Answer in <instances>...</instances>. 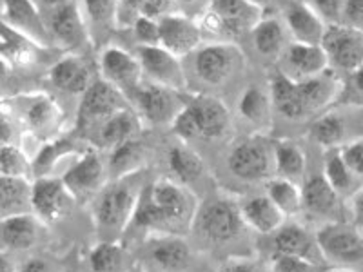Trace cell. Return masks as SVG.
I'll return each mask as SVG.
<instances>
[{"mask_svg":"<svg viewBox=\"0 0 363 272\" xmlns=\"http://www.w3.org/2000/svg\"><path fill=\"white\" fill-rule=\"evenodd\" d=\"M301 2H306L327 26L340 24L343 0H301Z\"/></svg>","mask_w":363,"mask_h":272,"instance_id":"7bdbcfd3","label":"cell"},{"mask_svg":"<svg viewBox=\"0 0 363 272\" xmlns=\"http://www.w3.org/2000/svg\"><path fill=\"white\" fill-rule=\"evenodd\" d=\"M57 115V109H55L53 103L50 100H37V102L31 106L28 116L29 122L35 125V128H45L53 122V116Z\"/></svg>","mask_w":363,"mask_h":272,"instance_id":"c3c4849f","label":"cell"},{"mask_svg":"<svg viewBox=\"0 0 363 272\" xmlns=\"http://www.w3.org/2000/svg\"><path fill=\"white\" fill-rule=\"evenodd\" d=\"M272 245L280 254H294L320 264L323 256L318 247L316 234L309 232L298 223H284L277 232H272Z\"/></svg>","mask_w":363,"mask_h":272,"instance_id":"7402d4cb","label":"cell"},{"mask_svg":"<svg viewBox=\"0 0 363 272\" xmlns=\"http://www.w3.org/2000/svg\"><path fill=\"white\" fill-rule=\"evenodd\" d=\"M6 17L22 35L31 37L38 44H45L50 38V29L45 28L31 0H4Z\"/></svg>","mask_w":363,"mask_h":272,"instance_id":"83f0119b","label":"cell"},{"mask_svg":"<svg viewBox=\"0 0 363 272\" xmlns=\"http://www.w3.org/2000/svg\"><path fill=\"white\" fill-rule=\"evenodd\" d=\"M136 58L140 62L142 74L149 80V84L167 87L173 91L187 89L186 69L180 64V58L165 51L160 45H147V47H136Z\"/></svg>","mask_w":363,"mask_h":272,"instance_id":"8fae6325","label":"cell"},{"mask_svg":"<svg viewBox=\"0 0 363 272\" xmlns=\"http://www.w3.org/2000/svg\"><path fill=\"white\" fill-rule=\"evenodd\" d=\"M336 106L363 109V67L347 73L342 79V93Z\"/></svg>","mask_w":363,"mask_h":272,"instance_id":"ab89813d","label":"cell"},{"mask_svg":"<svg viewBox=\"0 0 363 272\" xmlns=\"http://www.w3.org/2000/svg\"><path fill=\"white\" fill-rule=\"evenodd\" d=\"M50 79L57 89L69 95H84L87 87L95 82L91 66L84 60L82 55L69 53L58 60L50 73Z\"/></svg>","mask_w":363,"mask_h":272,"instance_id":"603a6c76","label":"cell"},{"mask_svg":"<svg viewBox=\"0 0 363 272\" xmlns=\"http://www.w3.org/2000/svg\"><path fill=\"white\" fill-rule=\"evenodd\" d=\"M38 225L37 220L29 215H15L4 220L0 227V238L8 247L24 251L37 242Z\"/></svg>","mask_w":363,"mask_h":272,"instance_id":"d6a6232c","label":"cell"},{"mask_svg":"<svg viewBox=\"0 0 363 272\" xmlns=\"http://www.w3.org/2000/svg\"><path fill=\"white\" fill-rule=\"evenodd\" d=\"M194 222L199 225L203 238H207L211 244L225 245L231 244L233 239L240 236L244 231V220L240 215V207L229 200H213L207 202L202 209L196 212Z\"/></svg>","mask_w":363,"mask_h":272,"instance_id":"ba28073f","label":"cell"},{"mask_svg":"<svg viewBox=\"0 0 363 272\" xmlns=\"http://www.w3.org/2000/svg\"><path fill=\"white\" fill-rule=\"evenodd\" d=\"M187 108L196 122L199 138L203 140H218L231 128V115L225 103L216 96L193 95L187 100Z\"/></svg>","mask_w":363,"mask_h":272,"instance_id":"2e32d148","label":"cell"},{"mask_svg":"<svg viewBox=\"0 0 363 272\" xmlns=\"http://www.w3.org/2000/svg\"><path fill=\"white\" fill-rule=\"evenodd\" d=\"M320 45L327 57L329 69L338 74L363 67V33L356 29L342 24L327 26Z\"/></svg>","mask_w":363,"mask_h":272,"instance_id":"52a82bcc","label":"cell"},{"mask_svg":"<svg viewBox=\"0 0 363 272\" xmlns=\"http://www.w3.org/2000/svg\"><path fill=\"white\" fill-rule=\"evenodd\" d=\"M22 272H57L53 265H50L45 260H31L26 264Z\"/></svg>","mask_w":363,"mask_h":272,"instance_id":"f5cc1de1","label":"cell"},{"mask_svg":"<svg viewBox=\"0 0 363 272\" xmlns=\"http://www.w3.org/2000/svg\"><path fill=\"white\" fill-rule=\"evenodd\" d=\"M227 165L236 178L244 181H267L274 174V147L260 136L240 142L227 158Z\"/></svg>","mask_w":363,"mask_h":272,"instance_id":"9c48e42d","label":"cell"},{"mask_svg":"<svg viewBox=\"0 0 363 272\" xmlns=\"http://www.w3.org/2000/svg\"><path fill=\"white\" fill-rule=\"evenodd\" d=\"M0 272H13V265L0 256Z\"/></svg>","mask_w":363,"mask_h":272,"instance_id":"9f6ffc18","label":"cell"},{"mask_svg":"<svg viewBox=\"0 0 363 272\" xmlns=\"http://www.w3.org/2000/svg\"><path fill=\"white\" fill-rule=\"evenodd\" d=\"M202 31L196 18L184 13H169L158 21V45L178 58L193 55L202 44Z\"/></svg>","mask_w":363,"mask_h":272,"instance_id":"7c38bea8","label":"cell"},{"mask_svg":"<svg viewBox=\"0 0 363 272\" xmlns=\"http://www.w3.org/2000/svg\"><path fill=\"white\" fill-rule=\"evenodd\" d=\"M104 174H106V169H104L99 151L87 149L82 158L64 174L62 181L71 196L79 198V196H91L93 193H99Z\"/></svg>","mask_w":363,"mask_h":272,"instance_id":"ffe728a7","label":"cell"},{"mask_svg":"<svg viewBox=\"0 0 363 272\" xmlns=\"http://www.w3.org/2000/svg\"><path fill=\"white\" fill-rule=\"evenodd\" d=\"M0 33H2L0 35V37H2V44H0V47L6 51L8 58H11V60H22V62H24L29 51L26 50L22 35L6 31L2 26H0Z\"/></svg>","mask_w":363,"mask_h":272,"instance_id":"7dc6e473","label":"cell"},{"mask_svg":"<svg viewBox=\"0 0 363 272\" xmlns=\"http://www.w3.org/2000/svg\"><path fill=\"white\" fill-rule=\"evenodd\" d=\"M340 24L363 33V0H343Z\"/></svg>","mask_w":363,"mask_h":272,"instance_id":"bcb514c9","label":"cell"},{"mask_svg":"<svg viewBox=\"0 0 363 272\" xmlns=\"http://www.w3.org/2000/svg\"><path fill=\"white\" fill-rule=\"evenodd\" d=\"M323 261L336 268L363 272V232L351 223H323L316 232Z\"/></svg>","mask_w":363,"mask_h":272,"instance_id":"277c9868","label":"cell"},{"mask_svg":"<svg viewBox=\"0 0 363 272\" xmlns=\"http://www.w3.org/2000/svg\"><path fill=\"white\" fill-rule=\"evenodd\" d=\"M340 154H342L347 167H349L356 176L363 180V138L342 145V147H340Z\"/></svg>","mask_w":363,"mask_h":272,"instance_id":"f6af8a7d","label":"cell"},{"mask_svg":"<svg viewBox=\"0 0 363 272\" xmlns=\"http://www.w3.org/2000/svg\"><path fill=\"white\" fill-rule=\"evenodd\" d=\"M142 160H144V147H142L140 142L133 138V140L124 142L122 145L113 149L109 165H111L113 174L118 180V178H125L129 173L138 169Z\"/></svg>","mask_w":363,"mask_h":272,"instance_id":"74e56055","label":"cell"},{"mask_svg":"<svg viewBox=\"0 0 363 272\" xmlns=\"http://www.w3.org/2000/svg\"><path fill=\"white\" fill-rule=\"evenodd\" d=\"M131 29L138 47L158 45V21H153V18H147V17H140L135 24H133Z\"/></svg>","mask_w":363,"mask_h":272,"instance_id":"ee69618b","label":"cell"},{"mask_svg":"<svg viewBox=\"0 0 363 272\" xmlns=\"http://www.w3.org/2000/svg\"><path fill=\"white\" fill-rule=\"evenodd\" d=\"M267 196L284 212L285 218H293L303 210L300 183H294V181L280 176H272L267 180Z\"/></svg>","mask_w":363,"mask_h":272,"instance_id":"e575fe53","label":"cell"},{"mask_svg":"<svg viewBox=\"0 0 363 272\" xmlns=\"http://www.w3.org/2000/svg\"><path fill=\"white\" fill-rule=\"evenodd\" d=\"M347 207H349V220L351 225L363 232V186L352 194L351 198H347Z\"/></svg>","mask_w":363,"mask_h":272,"instance_id":"816d5d0a","label":"cell"},{"mask_svg":"<svg viewBox=\"0 0 363 272\" xmlns=\"http://www.w3.org/2000/svg\"><path fill=\"white\" fill-rule=\"evenodd\" d=\"M323 176L330 187L338 193L340 198H351L352 194L363 186L362 178L356 176L343 162L340 149H329L323 162Z\"/></svg>","mask_w":363,"mask_h":272,"instance_id":"1f68e13d","label":"cell"},{"mask_svg":"<svg viewBox=\"0 0 363 272\" xmlns=\"http://www.w3.org/2000/svg\"><path fill=\"white\" fill-rule=\"evenodd\" d=\"M285 35H287V29L278 18L264 17L251 31L256 53L264 58L278 60L284 53L285 45H287L285 44Z\"/></svg>","mask_w":363,"mask_h":272,"instance_id":"f546056e","label":"cell"},{"mask_svg":"<svg viewBox=\"0 0 363 272\" xmlns=\"http://www.w3.org/2000/svg\"><path fill=\"white\" fill-rule=\"evenodd\" d=\"M301 202H303V210H307L313 218L323 220V223L342 222V220H338L342 198L330 187L323 174H314V176L303 180V183H301Z\"/></svg>","mask_w":363,"mask_h":272,"instance_id":"ac0fdd59","label":"cell"},{"mask_svg":"<svg viewBox=\"0 0 363 272\" xmlns=\"http://www.w3.org/2000/svg\"><path fill=\"white\" fill-rule=\"evenodd\" d=\"M284 26L293 42L320 45L327 24L301 0H287L281 8Z\"/></svg>","mask_w":363,"mask_h":272,"instance_id":"d6986e66","label":"cell"},{"mask_svg":"<svg viewBox=\"0 0 363 272\" xmlns=\"http://www.w3.org/2000/svg\"><path fill=\"white\" fill-rule=\"evenodd\" d=\"M125 108H129L128 98L111 84L99 79L82 95L79 124L82 128H99L104 120H108L109 116Z\"/></svg>","mask_w":363,"mask_h":272,"instance_id":"4fadbf2b","label":"cell"},{"mask_svg":"<svg viewBox=\"0 0 363 272\" xmlns=\"http://www.w3.org/2000/svg\"><path fill=\"white\" fill-rule=\"evenodd\" d=\"M138 118L145 124L164 125L173 124L186 102L182 100L180 91L167 89L157 84H142L128 98Z\"/></svg>","mask_w":363,"mask_h":272,"instance_id":"5b68a950","label":"cell"},{"mask_svg":"<svg viewBox=\"0 0 363 272\" xmlns=\"http://www.w3.org/2000/svg\"><path fill=\"white\" fill-rule=\"evenodd\" d=\"M31 205V187L24 178L0 176V215H22L24 207ZM8 216V218H9Z\"/></svg>","mask_w":363,"mask_h":272,"instance_id":"d590c367","label":"cell"},{"mask_svg":"<svg viewBox=\"0 0 363 272\" xmlns=\"http://www.w3.org/2000/svg\"><path fill=\"white\" fill-rule=\"evenodd\" d=\"M325 272H356V271H349V268H336V267H333V268H329V271H325Z\"/></svg>","mask_w":363,"mask_h":272,"instance_id":"680465c9","label":"cell"},{"mask_svg":"<svg viewBox=\"0 0 363 272\" xmlns=\"http://www.w3.org/2000/svg\"><path fill=\"white\" fill-rule=\"evenodd\" d=\"M169 167L182 183H189L202 176L203 162L186 145H177L169 151Z\"/></svg>","mask_w":363,"mask_h":272,"instance_id":"8d00e7d4","label":"cell"},{"mask_svg":"<svg viewBox=\"0 0 363 272\" xmlns=\"http://www.w3.org/2000/svg\"><path fill=\"white\" fill-rule=\"evenodd\" d=\"M138 131H140V118L135 109L125 108L109 116L108 120H104L96 128V144L99 147L113 151L124 142L133 140Z\"/></svg>","mask_w":363,"mask_h":272,"instance_id":"d4e9b609","label":"cell"},{"mask_svg":"<svg viewBox=\"0 0 363 272\" xmlns=\"http://www.w3.org/2000/svg\"><path fill=\"white\" fill-rule=\"evenodd\" d=\"M247 2H251V4L258 6V8L262 9H264L267 4H271V0H247Z\"/></svg>","mask_w":363,"mask_h":272,"instance_id":"6f0895ef","label":"cell"},{"mask_svg":"<svg viewBox=\"0 0 363 272\" xmlns=\"http://www.w3.org/2000/svg\"><path fill=\"white\" fill-rule=\"evenodd\" d=\"M100 79L111 84L125 98L142 86V67L136 55L122 50L118 45H106L99 57Z\"/></svg>","mask_w":363,"mask_h":272,"instance_id":"30bf717a","label":"cell"},{"mask_svg":"<svg viewBox=\"0 0 363 272\" xmlns=\"http://www.w3.org/2000/svg\"><path fill=\"white\" fill-rule=\"evenodd\" d=\"M145 261L158 272H182L189 267L191 249L178 234H157L144 247Z\"/></svg>","mask_w":363,"mask_h":272,"instance_id":"e0dca14e","label":"cell"},{"mask_svg":"<svg viewBox=\"0 0 363 272\" xmlns=\"http://www.w3.org/2000/svg\"><path fill=\"white\" fill-rule=\"evenodd\" d=\"M220 272H264V267L260 265V261L252 260V258H229L227 261H223Z\"/></svg>","mask_w":363,"mask_h":272,"instance_id":"f907efd6","label":"cell"},{"mask_svg":"<svg viewBox=\"0 0 363 272\" xmlns=\"http://www.w3.org/2000/svg\"><path fill=\"white\" fill-rule=\"evenodd\" d=\"M174 4L180 6H202V8L207 9V6L211 4V0H174Z\"/></svg>","mask_w":363,"mask_h":272,"instance_id":"db71d44e","label":"cell"},{"mask_svg":"<svg viewBox=\"0 0 363 272\" xmlns=\"http://www.w3.org/2000/svg\"><path fill=\"white\" fill-rule=\"evenodd\" d=\"M196 216L194 202L184 186L169 180L155 181L138 198L133 222L157 234H178Z\"/></svg>","mask_w":363,"mask_h":272,"instance_id":"6da1fadb","label":"cell"},{"mask_svg":"<svg viewBox=\"0 0 363 272\" xmlns=\"http://www.w3.org/2000/svg\"><path fill=\"white\" fill-rule=\"evenodd\" d=\"M138 198L140 194L133 189L125 178H118L100 191L95 200L93 220L99 231L106 236L104 242H116V236L125 231V227L135 218Z\"/></svg>","mask_w":363,"mask_h":272,"instance_id":"3957f363","label":"cell"},{"mask_svg":"<svg viewBox=\"0 0 363 272\" xmlns=\"http://www.w3.org/2000/svg\"><path fill=\"white\" fill-rule=\"evenodd\" d=\"M238 111L249 124L256 125V128L267 125L272 115V102L269 91L262 89L260 86H249L244 91V95L240 96Z\"/></svg>","mask_w":363,"mask_h":272,"instance_id":"836d02e7","label":"cell"},{"mask_svg":"<svg viewBox=\"0 0 363 272\" xmlns=\"http://www.w3.org/2000/svg\"><path fill=\"white\" fill-rule=\"evenodd\" d=\"M67 272H71V271H67Z\"/></svg>","mask_w":363,"mask_h":272,"instance_id":"91938a15","label":"cell"},{"mask_svg":"<svg viewBox=\"0 0 363 272\" xmlns=\"http://www.w3.org/2000/svg\"><path fill=\"white\" fill-rule=\"evenodd\" d=\"M40 2L51 11V9H57L60 8V6L67 4V2H71V0H40Z\"/></svg>","mask_w":363,"mask_h":272,"instance_id":"11a10c76","label":"cell"},{"mask_svg":"<svg viewBox=\"0 0 363 272\" xmlns=\"http://www.w3.org/2000/svg\"><path fill=\"white\" fill-rule=\"evenodd\" d=\"M124 258V249L118 242H100L89 252V268L91 272H120Z\"/></svg>","mask_w":363,"mask_h":272,"instance_id":"f35d334b","label":"cell"},{"mask_svg":"<svg viewBox=\"0 0 363 272\" xmlns=\"http://www.w3.org/2000/svg\"><path fill=\"white\" fill-rule=\"evenodd\" d=\"M193 57V71L207 87H220L233 79L242 66V53L233 44H211L199 47Z\"/></svg>","mask_w":363,"mask_h":272,"instance_id":"8992f818","label":"cell"},{"mask_svg":"<svg viewBox=\"0 0 363 272\" xmlns=\"http://www.w3.org/2000/svg\"><path fill=\"white\" fill-rule=\"evenodd\" d=\"M50 33L64 50L84 51L91 44L89 31L84 21L80 8L73 0L50 11ZM79 55V53H74Z\"/></svg>","mask_w":363,"mask_h":272,"instance_id":"9a60e30c","label":"cell"},{"mask_svg":"<svg viewBox=\"0 0 363 272\" xmlns=\"http://www.w3.org/2000/svg\"><path fill=\"white\" fill-rule=\"evenodd\" d=\"M0 171L4 176L24 178L28 165H26L24 157L18 149L4 147L0 151Z\"/></svg>","mask_w":363,"mask_h":272,"instance_id":"b9f144b4","label":"cell"},{"mask_svg":"<svg viewBox=\"0 0 363 272\" xmlns=\"http://www.w3.org/2000/svg\"><path fill=\"white\" fill-rule=\"evenodd\" d=\"M269 95H271L272 111H277L278 115L293 120V122L306 120L300 100H298V89L294 80H289L281 73H274L269 80Z\"/></svg>","mask_w":363,"mask_h":272,"instance_id":"f1b7e54d","label":"cell"},{"mask_svg":"<svg viewBox=\"0 0 363 272\" xmlns=\"http://www.w3.org/2000/svg\"><path fill=\"white\" fill-rule=\"evenodd\" d=\"M264 17V9L247 0H211L196 22L202 38L211 37L213 44H231L235 38L251 35Z\"/></svg>","mask_w":363,"mask_h":272,"instance_id":"7a4b0ae2","label":"cell"},{"mask_svg":"<svg viewBox=\"0 0 363 272\" xmlns=\"http://www.w3.org/2000/svg\"><path fill=\"white\" fill-rule=\"evenodd\" d=\"M118 0H80V13L86 21L91 42H104L116 28Z\"/></svg>","mask_w":363,"mask_h":272,"instance_id":"4316f807","label":"cell"},{"mask_svg":"<svg viewBox=\"0 0 363 272\" xmlns=\"http://www.w3.org/2000/svg\"><path fill=\"white\" fill-rule=\"evenodd\" d=\"M271 272H318V264L301 256L274 252L271 260Z\"/></svg>","mask_w":363,"mask_h":272,"instance_id":"60d3db41","label":"cell"},{"mask_svg":"<svg viewBox=\"0 0 363 272\" xmlns=\"http://www.w3.org/2000/svg\"><path fill=\"white\" fill-rule=\"evenodd\" d=\"M272 147H274V174L301 186L306 180L307 158L300 145L291 140H280Z\"/></svg>","mask_w":363,"mask_h":272,"instance_id":"4dcf8cb0","label":"cell"},{"mask_svg":"<svg viewBox=\"0 0 363 272\" xmlns=\"http://www.w3.org/2000/svg\"><path fill=\"white\" fill-rule=\"evenodd\" d=\"M174 8V0H142L140 4V17L160 21L162 17L169 15Z\"/></svg>","mask_w":363,"mask_h":272,"instance_id":"681fc988","label":"cell"},{"mask_svg":"<svg viewBox=\"0 0 363 272\" xmlns=\"http://www.w3.org/2000/svg\"><path fill=\"white\" fill-rule=\"evenodd\" d=\"M311 138L325 151L340 149L342 145L352 142L349 138V120H347V108L342 106V111L329 108L322 115H318L311 124Z\"/></svg>","mask_w":363,"mask_h":272,"instance_id":"cb8c5ba5","label":"cell"},{"mask_svg":"<svg viewBox=\"0 0 363 272\" xmlns=\"http://www.w3.org/2000/svg\"><path fill=\"white\" fill-rule=\"evenodd\" d=\"M240 215H242L245 227L260 232V234L277 232L287 220L284 212L272 203L267 194L265 196H255V198H249L247 202L242 203L240 205Z\"/></svg>","mask_w":363,"mask_h":272,"instance_id":"484cf974","label":"cell"},{"mask_svg":"<svg viewBox=\"0 0 363 272\" xmlns=\"http://www.w3.org/2000/svg\"><path fill=\"white\" fill-rule=\"evenodd\" d=\"M278 60L281 62L278 73L294 82L309 80L329 69V62H327L322 45L291 42L285 45L284 53Z\"/></svg>","mask_w":363,"mask_h":272,"instance_id":"5bb4252c","label":"cell"},{"mask_svg":"<svg viewBox=\"0 0 363 272\" xmlns=\"http://www.w3.org/2000/svg\"><path fill=\"white\" fill-rule=\"evenodd\" d=\"M73 198L62 180L57 178H40L31 187V207L42 220L55 222L64 216L69 200Z\"/></svg>","mask_w":363,"mask_h":272,"instance_id":"44dd1931","label":"cell"}]
</instances>
